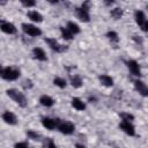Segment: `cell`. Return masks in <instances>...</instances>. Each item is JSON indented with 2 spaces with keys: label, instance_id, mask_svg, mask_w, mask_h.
<instances>
[{
  "label": "cell",
  "instance_id": "6da1fadb",
  "mask_svg": "<svg viewBox=\"0 0 148 148\" xmlns=\"http://www.w3.org/2000/svg\"><path fill=\"white\" fill-rule=\"evenodd\" d=\"M6 95L13 101L15 102L18 106L21 108H25L28 105V99H27V96L24 95V92L20 91L18 89L16 88H9L6 90Z\"/></svg>",
  "mask_w": 148,
  "mask_h": 148
},
{
  "label": "cell",
  "instance_id": "7a4b0ae2",
  "mask_svg": "<svg viewBox=\"0 0 148 148\" xmlns=\"http://www.w3.org/2000/svg\"><path fill=\"white\" fill-rule=\"evenodd\" d=\"M0 76L5 81H16L21 76V69L14 66H5L0 69Z\"/></svg>",
  "mask_w": 148,
  "mask_h": 148
},
{
  "label": "cell",
  "instance_id": "3957f363",
  "mask_svg": "<svg viewBox=\"0 0 148 148\" xmlns=\"http://www.w3.org/2000/svg\"><path fill=\"white\" fill-rule=\"evenodd\" d=\"M21 29H22L23 34L27 35V36H29V37H39L43 34V31L40 30V28H38L37 25H35L34 23L24 22V23L21 24Z\"/></svg>",
  "mask_w": 148,
  "mask_h": 148
},
{
  "label": "cell",
  "instance_id": "277c9868",
  "mask_svg": "<svg viewBox=\"0 0 148 148\" xmlns=\"http://www.w3.org/2000/svg\"><path fill=\"white\" fill-rule=\"evenodd\" d=\"M57 130L61 134H64V135H72L75 132V125L72 121H69V120H61V119H59Z\"/></svg>",
  "mask_w": 148,
  "mask_h": 148
},
{
  "label": "cell",
  "instance_id": "5b68a950",
  "mask_svg": "<svg viewBox=\"0 0 148 148\" xmlns=\"http://www.w3.org/2000/svg\"><path fill=\"white\" fill-rule=\"evenodd\" d=\"M45 43L47 44V46L52 50V51H54V52H57V53H62V52H65V51H67V47L65 46V45H62V44H60L56 38H52V37H46L45 39Z\"/></svg>",
  "mask_w": 148,
  "mask_h": 148
},
{
  "label": "cell",
  "instance_id": "8992f818",
  "mask_svg": "<svg viewBox=\"0 0 148 148\" xmlns=\"http://www.w3.org/2000/svg\"><path fill=\"white\" fill-rule=\"evenodd\" d=\"M75 14H76V17L81 22H84V23L90 22V9L89 8H86L81 5L80 7L75 8Z\"/></svg>",
  "mask_w": 148,
  "mask_h": 148
},
{
  "label": "cell",
  "instance_id": "52a82bcc",
  "mask_svg": "<svg viewBox=\"0 0 148 148\" xmlns=\"http://www.w3.org/2000/svg\"><path fill=\"white\" fill-rule=\"evenodd\" d=\"M119 128L120 131H123L125 134L130 135V136H134L135 135V126L133 125V121H126V120H120L119 123Z\"/></svg>",
  "mask_w": 148,
  "mask_h": 148
},
{
  "label": "cell",
  "instance_id": "ba28073f",
  "mask_svg": "<svg viewBox=\"0 0 148 148\" xmlns=\"http://www.w3.org/2000/svg\"><path fill=\"white\" fill-rule=\"evenodd\" d=\"M0 29L6 35H15L17 32L16 25L14 23H12L9 21H5V20H1V22H0Z\"/></svg>",
  "mask_w": 148,
  "mask_h": 148
},
{
  "label": "cell",
  "instance_id": "9c48e42d",
  "mask_svg": "<svg viewBox=\"0 0 148 148\" xmlns=\"http://www.w3.org/2000/svg\"><path fill=\"white\" fill-rule=\"evenodd\" d=\"M126 66L130 71V73L133 75V76H136V77H140L142 72H141V67L139 65V62L134 59H131L128 61H126Z\"/></svg>",
  "mask_w": 148,
  "mask_h": 148
},
{
  "label": "cell",
  "instance_id": "30bf717a",
  "mask_svg": "<svg viewBox=\"0 0 148 148\" xmlns=\"http://www.w3.org/2000/svg\"><path fill=\"white\" fill-rule=\"evenodd\" d=\"M1 118H2L3 123L7 124V125H9V126H15L18 123V118L12 111H5V112H2Z\"/></svg>",
  "mask_w": 148,
  "mask_h": 148
},
{
  "label": "cell",
  "instance_id": "8fae6325",
  "mask_svg": "<svg viewBox=\"0 0 148 148\" xmlns=\"http://www.w3.org/2000/svg\"><path fill=\"white\" fill-rule=\"evenodd\" d=\"M40 123H42V126L49 131H53V130H57L58 127V123H59V119H56V118H51V117H43L40 119Z\"/></svg>",
  "mask_w": 148,
  "mask_h": 148
},
{
  "label": "cell",
  "instance_id": "7c38bea8",
  "mask_svg": "<svg viewBox=\"0 0 148 148\" xmlns=\"http://www.w3.org/2000/svg\"><path fill=\"white\" fill-rule=\"evenodd\" d=\"M134 89L141 95L142 97H148V86L140 79H136L134 81Z\"/></svg>",
  "mask_w": 148,
  "mask_h": 148
},
{
  "label": "cell",
  "instance_id": "4fadbf2b",
  "mask_svg": "<svg viewBox=\"0 0 148 148\" xmlns=\"http://www.w3.org/2000/svg\"><path fill=\"white\" fill-rule=\"evenodd\" d=\"M31 53H32L34 59H36V60H38V61H42V62L47 61V56H46L45 50L42 49V47H39V46L34 47L32 51H31Z\"/></svg>",
  "mask_w": 148,
  "mask_h": 148
},
{
  "label": "cell",
  "instance_id": "5bb4252c",
  "mask_svg": "<svg viewBox=\"0 0 148 148\" xmlns=\"http://www.w3.org/2000/svg\"><path fill=\"white\" fill-rule=\"evenodd\" d=\"M27 16L28 18L32 22V23H42L44 21V17L43 15L38 12V10H29L27 13Z\"/></svg>",
  "mask_w": 148,
  "mask_h": 148
},
{
  "label": "cell",
  "instance_id": "9a60e30c",
  "mask_svg": "<svg viewBox=\"0 0 148 148\" xmlns=\"http://www.w3.org/2000/svg\"><path fill=\"white\" fill-rule=\"evenodd\" d=\"M39 104H40L42 106H44V108H52V106L56 104V101H54L50 95L44 94V95H42V96L39 97Z\"/></svg>",
  "mask_w": 148,
  "mask_h": 148
},
{
  "label": "cell",
  "instance_id": "2e32d148",
  "mask_svg": "<svg viewBox=\"0 0 148 148\" xmlns=\"http://www.w3.org/2000/svg\"><path fill=\"white\" fill-rule=\"evenodd\" d=\"M98 81H99V83H101L102 86H104V87H106V88H111V87H113V84H114L113 79H112L110 75H108V74H101V75L98 76Z\"/></svg>",
  "mask_w": 148,
  "mask_h": 148
},
{
  "label": "cell",
  "instance_id": "e0dca14e",
  "mask_svg": "<svg viewBox=\"0 0 148 148\" xmlns=\"http://www.w3.org/2000/svg\"><path fill=\"white\" fill-rule=\"evenodd\" d=\"M71 105H72L75 110H77V111H84L86 108H87L86 103H84L80 97H73V98L71 99Z\"/></svg>",
  "mask_w": 148,
  "mask_h": 148
},
{
  "label": "cell",
  "instance_id": "ac0fdd59",
  "mask_svg": "<svg viewBox=\"0 0 148 148\" xmlns=\"http://www.w3.org/2000/svg\"><path fill=\"white\" fill-rule=\"evenodd\" d=\"M69 83L73 88L79 89V88L82 87L83 81H82V77L79 74H72V75H69Z\"/></svg>",
  "mask_w": 148,
  "mask_h": 148
},
{
  "label": "cell",
  "instance_id": "d6986e66",
  "mask_svg": "<svg viewBox=\"0 0 148 148\" xmlns=\"http://www.w3.org/2000/svg\"><path fill=\"white\" fill-rule=\"evenodd\" d=\"M66 28H67L74 36H76V35H79V34L81 32L80 25H79L76 22H74V21H68L67 24H66Z\"/></svg>",
  "mask_w": 148,
  "mask_h": 148
},
{
  "label": "cell",
  "instance_id": "ffe728a7",
  "mask_svg": "<svg viewBox=\"0 0 148 148\" xmlns=\"http://www.w3.org/2000/svg\"><path fill=\"white\" fill-rule=\"evenodd\" d=\"M59 30H60V35H61L62 39H65V40H72L74 38V35L66 27H60Z\"/></svg>",
  "mask_w": 148,
  "mask_h": 148
},
{
  "label": "cell",
  "instance_id": "44dd1931",
  "mask_svg": "<svg viewBox=\"0 0 148 148\" xmlns=\"http://www.w3.org/2000/svg\"><path fill=\"white\" fill-rule=\"evenodd\" d=\"M53 84L60 89H64L67 87V80L65 77H61V76H56L53 79Z\"/></svg>",
  "mask_w": 148,
  "mask_h": 148
},
{
  "label": "cell",
  "instance_id": "7402d4cb",
  "mask_svg": "<svg viewBox=\"0 0 148 148\" xmlns=\"http://www.w3.org/2000/svg\"><path fill=\"white\" fill-rule=\"evenodd\" d=\"M25 134H27V138L30 139V140H34V141H39V140H42V135H40V133H38L37 131L28 130V131L25 132Z\"/></svg>",
  "mask_w": 148,
  "mask_h": 148
},
{
  "label": "cell",
  "instance_id": "603a6c76",
  "mask_svg": "<svg viewBox=\"0 0 148 148\" xmlns=\"http://www.w3.org/2000/svg\"><path fill=\"white\" fill-rule=\"evenodd\" d=\"M110 15H111V17H112L113 20H120V18L123 17V15H124V12H123L121 8L116 7V8H112V9L110 10Z\"/></svg>",
  "mask_w": 148,
  "mask_h": 148
},
{
  "label": "cell",
  "instance_id": "cb8c5ba5",
  "mask_svg": "<svg viewBox=\"0 0 148 148\" xmlns=\"http://www.w3.org/2000/svg\"><path fill=\"white\" fill-rule=\"evenodd\" d=\"M105 36H106V38H108L111 43H118V42H119V35H118V32H116L114 30H109Z\"/></svg>",
  "mask_w": 148,
  "mask_h": 148
},
{
  "label": "cell",
  "instance_id": "d4e9b609",
  "mask_svg": "<svg viewBox=\"0 0 148 148\" xmlns=\"http://www.w3.org/2000/svg\"><path fill=\"white\" fill-rule=\"evenodd\" d=\"M18 1L25 8H34L37 5V1L36 0H18Z\"/></svg>",
  "mask_w": 148,
  "mask_h": 148
},
{
  "label": "cell",
  "instance_id": "484cf974",
  "mask_svg": "<svg viewBox=\"0 0 148 148\" xmlns=\"http://www.w3.org/2000/svg\"><path fill=\"white\" fill-rule=\"evenodd\" d=\"M119 117L121 120H126V121H133L134 120V116L130 112H121L119 114Z\"/></svg>",
  "mask_w": 148,
  "mask_h": 148
},
{
  "label": "cell",
  "instance_id": "4316f807",
  "mask_svg": "<svg viewBox=\"0 0 148 148\" xmlns=\"http://www.w3.org/2000/svg\"><path fill=\"white\" fill-rule=\"evenodd\" d=\"M43 146L44 147H51V148H53V147H56V142L51 138H45V139H43Z\"/></svg>",
  "mask_w": 148,
  "mask_h": 148
},
{
  "label": "cell",
  "instance_id": "83f0119b",
  "mask_svg": "<svg viewBox=\"0 0 148 148\" xmlns=\"http://www.w3.org/2000/svg\"><path fill=\"white\" fill-rule=\"evenodd\" d=\"M22 87H23L25 90H29V89H31V88L34 87V82H32L30 79H25V80H23V82H22Z\"/></svg>",
  "mask_w": 148,
  "mask_h": 148
},
{
  "label": "cell",
  "instance_id": "f1b7e54d",
  "mask_svg": "<svg viewBox=\"0 0 148 148\" xmlns=\"http://www.w3.org/2000/svg\"><path fill=\"white\" fill-rule=\"evenodd\" d=\"M139 28H140L143 32H148V18H147V20H145V21L139 25Z\"/></svg>",
  "mask_w": 148,
  "mask_h": 148
},
{
  "label": "cell",
  "instance_id": "f546056e",
  "mask_svg": "<svg viewBox=\"0 0 148 148\" xmlns=\"http://www.w3.org/2000/svg\"><path fill=\"white\" fill-rule=\"evenodd\" d=\"M14 147H16V148H20V147H29V142L28 141H20V142H16L14 145Z\"/></svg>",
  "mask_w": 148,
  "mask_h": 148
},
{
  "label": "cell",
  "instance_id": "4dcf8cb0",
  "mask_svg": "<svg viewBox=\"0 0 148 148\" xmlns=\"http://www.w3.org/2000/svg\"><path fill=\"white\" fill-rule=\"evenodd\" d=\"M114 1H116V0H103L104 5H105V6H108V7H111V6L114 3Z\"/></svg>",
  "mask_w": 148,
  "mask_h": 148
},
{
  "label": "cell",
  "instance_id": "1f68e13d",
  "mask_svg": "<svg viewBox=\"0 0 148 148\" xmlns=\"http://www.w3.org/2000/svg\"><path fill=\"white\" fill-rule=\"evenodd\" d=\"M49 3H58L60 0H46Z\"/></svg>",
  "mask_w": 148,
  "mask_h": 148
},
{
  "label": "cell",
  "instance_id": "d6a6232c",
  "mask_svg": "<svg viewBox=\"0 0 148 148\" xmlns=\"http://www.w3.org/2000/svg\"><path fill=\"white\" fill-rule=\"evenodd\" d=\"M7 2H8V0H0V5L1 6H6Z\"/></svg>",
  "mask_w": 148,
  "mask_h": 148
}]
</instances>
